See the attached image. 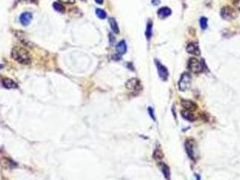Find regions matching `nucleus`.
<instances>
[{
	"mask_svg": "<svg viewBox=\"0 0 240 180\" xmlns=\"http://www.w3.org/2000/svg\"><path fill=\"white\" fill-rule=\"evenodd\" d=\"M172 14V10L170 7H161L160 9H158L157 11V15L160 18L162 19H164L166 17H168L169 16H171Z\"/></svg>",
	"mask_w": 240,
	"mask_h": 180,
	"instance_id": "12",
	"label": "nucleus"
},
{
	"mask_svg": "<svg viewBox=\"0 0 240 180\" xmlns=\"http://www.w3.org/2000/svg\"><path fill=\"white\" fill-rule=\"evenodd\" d=\"M33 20V15L30 12H25L20 16V23L24 26H27Z\"/></svg>",
	"mask_w": 240,
	"mask_h": 180,
	"instance_id": "8",
	"label": "nucleus"
},
{
	"mask_svg": "<svg viewBox=\"0 0 240 180\" xmlns=\"http://www.w3.org/2000/svg\"><path fill=\"white\" fill-rule=\"evenodd\" d=\"M220 16L223 19L225 20H232L235 19L237 16V14L236 12V10L234 8H232L231 7H224L221 8L220 10Z\"/></svg>",
	"mask_w": 240,
	"mask_h": 180,
	"instance_id": "3",
	"label": "nucleus"
},
{
	"mask_svg": "<svg viewBox=\"0 0 240 180\" xmlns=\"http://www.w3.org/2000/svg\"><path fill=\"white\" fill-rule=\"evenodd\" d=\"M2 68H3V65H2V64H0V69H1Z\"/></svg>",
	"mask_w": 240,
	"mask_h": 180,
	"instance_id": "30",
	"label": "nucleus"
},
{
	"mask_svg": "<svg viewBox=\"0 0 240 180\" xmlns=\"http://www.w3.org/2000/svg\"><path fill=\"white\" fill-rule=\"evenodd\" d=\"M53 8H54L56 11L60 12V13H64V12H65V7H64V6H63L62 4H61L60 2H54V3H53Z\"/></svg>",
	"mask_w": 240,
	"mask_h": 180,
	"instance_id": "18",
	"label": "nucleus"
},
{
	"mask_svg": "<svg viewBox=\"0 0 240 180\" xmlns=\"http://www.w3.org/2000/svg\"><path fill=\"white\" fill-rule=\"evenodd\" d=\"M191 83V78L189 73H183L178 82V87L181 91H185L190 87Z\"/></svg>",
	"mask_w": 240,
	"mask_h": 180,
	"instance_id": "4",
	"label": "nucleus"
},
{
	"mask_svg": "<svg viewBox=\"0 0 240 180\" xmlns=\"http://www.w3.org/2000/svg\"><path fill=\"white\" fill-rule=\"evenodd\" d=\"M200 28L202 30H206L208 28V19L207 17L202 16L200 20Z\"/></svg>",
	"mask_w": 240,
	"mask_h": 180,
	"instance_id": "20",
	"label": "nucleus"
},
{
	"mask_svg": "<svg viewBox=\"0 0 240 180\" xmlns=\"http://www.w3.org/2000/svg\"><path fill=\"white\" fill-rule=\"evenodd\" d=\"M61 2L62 3H66V4H74L75 0H60Z\"/></svg>",
	"mask_w": 240,
	"mask_h": 180,
	"instance_id": "25",
	"label": "nucleus"
},
{
	"mask_svg": "<svg viewBox=\"0 0 240 180\" xmlns=\"http://www.w3.org/2000/svg\"><path fill=\"white\" fill-rule=\"evenodd\" d=\"M153 35V22L151 20L148 21L146 25V37L149 41Z\"/></svg>",
	"mask_w": 240,
	"mask_h": 180,
	"instance_id": "16",
	"label": "nucleus"
},
{
	"mask_svg": "<svg viewBox=\"0 0 240 180\" xmlns=\"http://www.w3.org/2000/svg\"><path fill=\"white\" fill-rule=\"evenodd\" d=\"M108 23H109L110 28L113 31V33L119 34V28H118V25H117V22L116 21V19L113 17H110V18H108Z\"/></svg>",
	"mask_w": 240,
	"mask_h": 180,
	"instance_id": "15",
	"label": "nucleus"
},
{
	"mask_svg": "<svg viewBox=\"0 0 240 180\" xmlns=\"http://www.w3.org/2000/svg\"><path fill=\"white\" fill-rule=\"evenodd\" d=\"M1 83L3 85L4 87L8 88V89H14V88H17V84L16 81H14L13 79L9 78H3L1 79Z\"/></svg>",
	"mask_w": 240,
	"mask_h": 180,
	"instance_id": "9",
	"label": "nucleus"
},
{
	"mask_svg": "<svg viewBox=\"0 0 240 180\" xmlns=\"http://www.w3.org/2000/svg\"><path fill=\"white\" fill-rule=\"evenodd\" d=\"M155 64L157 67V71L159 74V77L163 79V80H166L169 77V72L168 69H166L165 66H164L162 63H160L157 60H155Z\"/></svg>",
	"mask_w": 240,
	"mask_h": 180,
	"instance_id": "6",
	"label": "nucleus"
},
{
	"mask_svg": "<svg viewBox=\"0 0 240 180\" xmlns=\"http://www.w3.org/2000/svg\"><path fill=\"white\" fill-rule=\"evenodd\" d=\"M182 106L185 109V110H189V111H195L197 110L198 106L197 105L190 100H182Z\"/></svg>",
	"mask_w": 240,
	"mask_h": 180,
	"instance_id": "11",
	"label": "nucleus"
},
{
	"mask_svg": "<svg viewBox=\"0 0 240 180\" xmlns=\"http://www.w3.org/2000/svg\"><path fill=\"white\" fill-rule=\"evenodd\" d=\"M24 1L30 3V4H37L38 3V0H24Z\"/></svg>",
	"mask_w": 240,
	"mask_h": 180,
	"instance_id": "26",
	"label": "nucleus"
},
{
	"mask_svg": "<svg viewBox=\"0 0 240 180\" xmlns=\"http://www.w3.org/2000/svg\"><path fill=\"white\" fill-rule=\"evenodd\" d=\"M95 2L98 5H102L103 2H104V0H95Z\"/></svg>",
	"mask_w": 240,
	"mask_h": 180,
	"instance_id": "28",
	"label": "nucleus"
},
{
	"mask_svg": "<svg viewBox=\"0 0 240 180\" xmlns=\"http://www.w3.org/2000/svg\"><path fill=\"white\" fill-rule=\"evenodd\" d=\"M11 56L18 63L25 64V65H27V64H30L31 63V56H30V53L24 47L16 46V47L13 48L12 52H11Z\"/></svg>",
	"mask_w": 240,
	"mask_h": 180,
	"instance_id": "1",
	"label": "nucleus"
},
{
	"mask_svg": "<svg viewBox=\"0 0 240 180\" xmlns=\"http://www.w3.org/2000/svg\"><path fill=\"white\" fill-rule=\"evenodd\" d=\"M188 68L193 73H200L204 70V63L196 58H190L188 62Z\"/></svg>",
	"mask_w": 240,
	"mask_h": 180,
	"instance_id": "2",
	"label": "nucleus"
},
{
	"mask_svg": "<svg viewBox=\"0 0 240 180\" xmlns=\"http://www.w3.org/2000/svg\"><path fill=\"white\" fill-rule=\"evenodd\" d=\"M148 113H149L150 116L152 117V119L155 121L156 119H155V115H154V110H153V108L149 107V108H148Z\"/></svg>",
	"mask_w": 240,
	"mask_h": 180,
	"instance_id": "23",
	"label": "nucleus"
},
{
	"mask_svg": "<svg viewBox=\"0 0 240 180\" xmlns=\"http://www.w3.org/2000/svg\"><path fill=\"white\" fill-rule=\"evenodd\" d=\"M154 158L155 159H157V160H160V159L163 158V153H162V151H161L160 149H156L155 151H154Z\"/></svg>",
	"mask_w": 240,
	"mask_h": 180,
	"instance_id": "22",
	"label": "nucleus"
},
{
	"mask_svg": "<svg viewBox=\"0 0 240 180\" xmlns=\"http://www.w3.org/2000/svg\"><path fill=\"white\" fill-rule=\"evenodd\" d=\"M1 164H2V166H4V167H13L16 165V163H15L14 161L9 160V159H8V158H3V159L1 160Z\"/></svg>",
	"mask_w": 240,
	"mask_h": 180,
	"instance_id": "19",
	"label": "nucleus"
},
{
	"mask_svg": "<svg viewBox=\"0 0 240 180\" xmlns=\"http://www.w3.org/2000/svg\"><path fill=\"white\" fill-rule=\"evenodd\" d=\"M181 114H182V116L185 120H187V121L194 122L195 119H196V117H195V115L193 114V113H192L191 111H189V110H182V113H181Z\"/></svg>",
	"mask_w": 240,
	"mask_h": 180,
	"instance_id": "14",
	"label": "nucleus"
},
{
	"mask_svg": "<svg viewBox=\"0 0 240 180\" xmlns=\"http://www.w3.org/2000/svg\"><path fill=\"white\" fill-rule=\"evenodd\" d=\"M126 87L130 91H137L138 89L141 88L140 81L137 78H131V79L127 81Z\"/></svg>",
	"mask_w": 240,
	"mask_h": 180,
	"instance_id": "7",
	"label": "nucleus"
},
{
	"mask_svg": "<svg viewBox=\"0 0 240 180\" xmlns=\"http://www.w3.org/2000/svg\"><path fill=\"white\" fill-rule=\"evenodd\" d=\"M185 149L186 151L189 155V157L192 159L195 160L196 158V144L192 140H187L185 142Z\"/></svg>",
	"mask_w": 240,
	"mask_h": 180,
	"instance_id": "5",
	"label": "nucleus"
},
{
	"mask_svg": "<svg viewBox=\"0 0 240 180\" xmlns=\"http://www.w3.org/2000/svg\"><path fill=\"white\" fill-rule=\"evenodd\" d=\"M116 49V52H118L119 55H124V54L127 52V49H128L126 41L123 40V41H121V42H119V43H117Z\"/></svg>",
	"mask_w": 240,
	"mask_h": 180,
	"instance_id": "13",
	"label": "nucleus"
},
{
	"mask_svg": "<svg viewBox=\"0 0 240 180\" xmlns=\"http://www.w3.org/2000/svg\"><path fill=\"white\" fill-rule=\"evenodd\" d=\"M186 51L190 54H193V55H200V51L199 49V46L195 43H190L186 47Z\"/></svg>",
	"mask_w": 240,
	"mask_h": 180,
	"instance_id": "10",
	"label": "nucleus"
},
{
	"mask_svg": "<svg viewBox=\"0 0 240 180\" xmlns=\"http://www.w3.org/2000/svg\"><path fill=\"white\" fill-rule=\"evenodd\" d=\"M161 169H162V172L164 173L165 178L167 180H170V169H169V167L166 164L161 163Z\"/></svg>",
	"mask_w": 240,
	"mask_h": 180,
	"instance_id": "17",
	"label": "nucleus"
},
{
	"mask_svg": "<svg viewBox=\"0 0 240 180\" xmlns=\"http://www.w3.org/2000/svg\"><path fill=\"white\" fill-rule=\"evenodd\" d=\"M96 15L100 19H105L106 17V13L103 9H99V8L96 9Z\"/></svg>",
	"mask_w": 240,
	"mask_h": 180,
	"instance_id": "21",
	"label": "nucleus"
},
{
	"mask_svg": "<svg viewBox=\"0 0 240 180\" xmlns=\"http://www.w3.org/2000/svg\"><path fill=\"white\" fill-rule=\"evenodd\" d=\"M152 3H153V5L157 6V5H159L161 3V1H160V0H152Z\"/></svg>",
	"mask_w": 240,
	"mask_h": 180,
	"instance_id": "27",
	"label": "nucleus"
},
{
	"mask_svg": "<svg viewBox=\"0 0 240 180\" xmlns=\"http://www.w3.org/2000/svg\"><path fill=\"white\" fill-rule=\"evenodd\" d=\"M196 180H200V175H196Z\"/></svg>",
	"mask_w": 240,
	"mask_h": 180,
	"instance_id": "29",
	"label": "nucleus"
},
{
	"mask_svg": "<svg viewBox=\"0 0 240 180\" xmlns=\"http://www.w3.org/2000/svg\"><path fill=\"white\" fill-rule=\"evenodd\" d=\"M233 4L238 10H240V0H233Z\"/></svg>",
	"mask_w": 240,
	"mask_h": 180,
	"instance_id": "24",
	"label": "nucleus"
}]
</instances>
